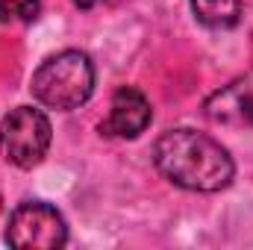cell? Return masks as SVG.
I'll list each match as a JSON object with an SVG mask.
<instances>
[{
    "label": "cell",
    "instance_id": "obj_6",
    "mask_svg": "<svg viewBox=\"0 0 253 250\" xmlns=\"http://www.w3.org/2000/svg\"><path fill=\"white\" fill-rule=\"evenodd\" d=\"M150 103L147 97L138 91V88H118L112 103H109V115L106 121L100 124V129L106 135H115V138H138L147 126H150Z\"/></svg>",
    "mask_w": 253,
    "mask_h": 250
},
{
    "label": "cell",
    "instance_id": "obj_5",
    "mask_svg": "<svg viewBox=\"0 0 253 250\" xmlns=\"http://www.w3.org/2000/svg\"><path fill=\"white\" fill-rule=\"evenodd\" d=\"M206 118L224 126H253V71L218 88L206 100Z\"/></svg>",
    "mask_w": 253,
    "mask_h": 250
},
{
    "label": "cell",
    "instance_id": "obj_4",
    "mask_svg": "<svg viewBox=\"0 0 253 250\" xmlns=\"http://www.w3.org/2000/svg\"><path fill=\"white\" fill-rule=\"evenodd\" d=\"M6 242L18 250H56L68 242V227L56 206L27 200L9 215Z\"/></svg>",
    "mask_w": 253,
    "mask_h": 250
},
{
    "label": "cell",
    "instance_id": "obj_3",
    "mask_svg": "<svg viewBox=\"0 0 253 250\" xmlns=\"http://www.w3.org/2000/svg\"><path fill=\"white\" fill-rule=\"evenodd\" d=\"M53 129L42 109L18 106L0 121V156L9 165L33 168L44 159Z\"/></svg>",
    "mask_w": 253,
    "mask_h": 250
},
{
    "label": "cell",
    "instance_id": "obj_8",
    "mask_svg": "<svg viewBox=\"0 0 253 250\" xmlns=\"http://www.w3.org/2000/svg\"><path fill=\"white\" fill-rule=\"evenodd\" d=\"M36 12H39V0H0V18L3 21L15 18V15L30 21V18H36Z\"/></svg>",
    "mask_w": 253,
    "mask_h": 250
},
{
    "label": "cell",
    "instance_id": "obj_7",
    "mask_svg": "<svg viewBox=\"0 0 253 250\" xmlns=\"http://www.w3.org/2000/svg\"><path fill=\"white\" fill-rule=\"evenodd\" d=\"M191 12L203 27L227 30V27L239 24L242 0H191Z\"/></svg>",
    "mask_w": 253,
    "mask_h": 250
},
{
    "label": "cell",
    "instance_id": "obj_2",
    "mask_svg": "<svg viewBox=\"0 0 253 250\" xmlns=\"http://www.w3.org/2000/svg\"><path fill=\"white\" fill-rule=\"evenodd\" d=\"M30 88L33 97L47 109H77L94 91V65L83 50H62L36 68Z\"/></svg>",
    "mask_w": 253,
    "mask_h": 250
},
{
    "label": "cell",
    "instance_id": "obj_1",
    "mask_svg": "<svg viewBox=\"0 0 253 250\" xmlns=\"http://www.w3.org/2000/svg\"><path fill=\"white\" fill-rule=\"evenodd\" d=\"M153 162L174 186L203 194L227 188L236 174L227 147L197 129H168L153 147Z\"/></svg>",
    "mask_w": 253,
    "mask_h": 250
}]
</instances>
